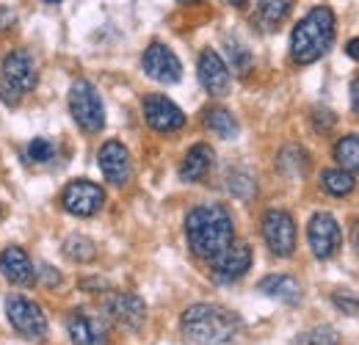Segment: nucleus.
<instances>
[{
	"instance_id": "nucleus-21",
	"label": "nucleus",
	"mask_w": 359,
	"mask_h": 345,
	"mask_svg": "<svg viewBox=\"0 0 359 345\" xmlns=\"http://www.w3.org/2000/svg\"><path fill=\"white\" fill-rule=\"evenodd\" d=\"M293 0H257V25L263 31H276L290 14Z\"/></svg>"
},
{
	"instance_id": "nucleus-22",
	"label": "nucleus",
	"mask_w": 359,
	"mask_h": 345,
	"mask_svg": "<svg viewBox=\"0 0 359 345\" xmlns=\"http://www.w3.org/2000/svg\"><path fill=\"white\" fill-rule=\"evenodd\" d=\"M205 128L210 130L213 135H219V138H235L238 135V130H241V125H238V119L226 111V108H219V105H213V108H208L205 111Z\"/></svg>"
},
{
	"instance_id": "nucleus-16",
	"label": "nucleus",
	"mask_w": 359,
	"mask_h": 345,
	"mask_svg": "<svg viewBox=\"0 0 359 345\" xmlns=\"http://www.w3.org/2000/svg\"><path fill=\"white\" fill-rule=\"evenodd\" d=\"M67 332H69L72 345H108L105 323L89 315L86 309H72L67 315Z\"/></svg>"
},
{
	"instance_id": "nucleus-18",
	"label": "nucleus",
	"mask_w": 359,
	"mask_h": 345,
	"mask_svg": "<svg viewBox=\"0 0 359 345\" xmlns=\"http://www.w3.org/2000/svg\"><path fill=\"white\" fill-rule=\"evenodd\" d=\"M213 149L208 147V144H194L188 152H185V158H182V163H180V180L182 182H199V180H205L208 172L213 169Z\"/></svg>"
},
{
	"instance_id": "nucleus-27",
	"label": "nucleus",
	"mask_w": 359,
	"mask_h": 345,
	"mask_svg": "<svg viewBox=\"0 0 359 345\" xmlns=\"http://www.w3.org/2000/svg\"><path fill=\"white\" fill-rule=\"evenodd\" d=\"M296 345H340V334L332 326H315L310 332H302Z\"/></svg>"
},
{
	"instance_id": "nucleus-4",
	"label": "nucleus",
	"mask_w": 359,
	"mask_h": 345,
	"mask_svg": "<svg viewBox=\"0 0 359 345\" xmlns=\"http://www.w3.org/2000/svg\"><path fill=\"white\" fill-rule=\"evenodd\" d=\"M69 114L78 122V128L86 133H100L105 128V105L102 97L89 81H75L69 88Z\"/></svg>"
},
{
	"instance_id": "nucleus-9",
	"label": "nucleus",
	"mask_w": 359,
	"mask_h": 345,
	"mask_svg": "<svg viewBox=\"0 0 359 345\" xmlns=\"http://www.w3.org/2000/svg\"><path fill=\"white\" fill-rule=\"evenodd\" d=\"M102 202H105V191L97 182H89V180H75L61 194V208L69 216L78 218H89L94 213H100Z\"/></svg>"
},
{
	"instance_id": "nucleus-14",
	"label": "nucleus",
	"mask_w": 359,
	"mask_h": 345,
	"mask_svg": "<svg viewBox=\"0 0 359 345\" xmlns=\"http://www.w3.org/2000/svg\"><path fill=\"white\" fill-rule=\"evenodd\" d=\"M196 72H199L202 88H205L210 97H226V94H229V88H232V75H229V69H226L224 58H222L216 50H210V47L202 50Z\"/></svg>"
},
{
	"instance_id": "nucleus-5",
	"label": "nucleus",
	"mask_w": 359,
	"mask_h": 345,
	"mask_svg": "<svg viewBox=\"0 0 359 345\" xmlns=\"http://www.w3.org/2000/svg\"><path fill=\"white\" fill-rule=\"evenodd\" d=\"M6 318L17 329V334L28 340H45L47 334V318L42 306L25 296H8L6 299Z\"/></svg>"
},
{
	"instance_id": "nucleus-39",
	"label": "nucleus",
	"mask_w": 359,
	"mask_h": 345,
	"mask_svg": "<svg viewBox=\"0 0 359 345\" xmlns=\"http://www.w3.org/2000/svg\"><path fill=\"white\" fill-rule=\"evenodd\" d=\"M180 3H196V0H180Z\"/></svg>"
},
{
	"instance_id": "nucleus-24",
	"label": "nucleus",
	"mask_w": 359,
	"mask_h": 345,
	"mask_svg": "<svg viewBox=\"0 0 359 345\" xmlns=\"http://www.w3.org/2000/svg\"><path fill=\"white\" fill-rule=\"evenodd\" d=\"M334 161L340 163V169L351 174H359V133L343 135L334 144Z\"/></svg>"
},
{
	"instance_id": "nucleus-13",
	"label": "nucleus",
	"mask_w": 359,
	"mask_h": 345,
	"mask_svg": "<svg viewBox=\"0 0 359 345\" xmlns=\"http://www.w3.org/2000/svg\"><path fill=\"white\" fill-rule=\"evenodd\" d=\"M105 315L122 329H141L147 320V304L135 293H111L105 299Z\"/></svg>"
},
{
	"instance_id": "nucleus-30",
	"label": "nucleus",
	"mask_w": 359,
	"mask_h": 345,
	"mask_svg": "<svg viewBox=\"0 0 359 345\" xmlns=\"http://www.w3.org/2000/svg\"><path fill=\"white\" fill-rule=\"evenodd\" d=\"M332 304H334L340 312L359 318V299L357 296H351V293H334V296H332Z\"/></svg>"
},
{
	"instance_id": "nucleus-1",
	"label": "nucleus",
	"mask_w": 359,
	"mask_h": 345,
	"mask_svg": "<svg viewBox=\"0 0 359 345\" xmlns=\"http://www.w3.org/2000/svg\"><path fill=\"white\" fill-rule=\"evenodd\" d=\"M232 235H235L232 216L219 202L199 205L185 216V238L196 257L213 259L232 243Z\"/></svg>"
},
{
	"instance_id": "nucleus-6",
	"label": "nucleus",
	"mask_w": 359,
	"mask_h": 345,
	"mask_svg": "<svg viewBox=\"0 0 359 345\" xmlns=\"http://www.w3.org/2000/svg\"><path fill=\"white\" fill-rule=\"evenodd\" d=\"M36 78V61L28 50H11L0 64V86L11 88L20 97L34 91Z\"/></svg>"
},
{
	"instance_id": "nucleus-12",
	"label": "nucleus",
	"mask_w": 359,
	"mask_h": 345,
	"mask_svg": "<svg viewBox=\"0 0 359 345\" xmlns=\"http://www.w3.org/2000/svg\"><path fill=\"white\" fill-rule=\"evenodd\" d=\"M210 262V273L216 282L229 285L238 282L241 276H246V271L252 268V249L246 243H229L224 252H219Z\"/></svg>"
},
{
	"instance_id": "nucleus-34",
	"label": "nucleus",
	"mask_w": 359,
	"mask_h": 345,
	"mask_svg": "<svg viewBox=\"0 0 359 345\" xmlns=\"http://www.w3.org/2000/svg\"><path fill=\"white\" fill-rule=\"evenodd\" d=\"M11 22H14V14H11L8 8H0V31H3V28H8Z\"/></svg>"
},
{
	"instance_id": "nucleus-11",
	"label": "nucleus",
	"mask_w": 359,
	"mask_h": 345,
	"mask_svg": "<svg viewBox=\"0 0 359 345\" xmlns=\"http://www.w3.org/2000/svg\"><path fill=\"white\" fill-rule=\"evenodd\" d=\"M141 111H144V119L147 125L158 133H177L185 125V114L182 108L175 105L169 97L163 94H147L144 102H141Z\"/></svg>"
},
{
	"instance_id": "nucleus-35",
	"label": "nucleus",
	"mask_w": 359,
	"mask_h": 345,
	"mask_svg": "<svg viewBox=\"0 0 359 345\" xmlns=\"http://www.w3.org/2000/svg\"><path fill=\"white\" fill-rule=\"evenodd\" d=\"M346 53H348V58H354V61H359V36H357V39H351V42H348V47H346Z\"/></svg>"
},
{
	"instance_id": "nucleus-8",
	"label": "nucleus",
	"mask_w": 359,
	"mask_h": 345,
	"mask_svg": "<svg viewBox=\"0 0 359 345\" xmlns=\"http://www.w3.org/2000/svg\"><path fill=\"white\" fill-rule=\"evenodd\" d=\"M141 69L147 72V78L163 83V86H172L182 78V64L175 55L172 47H166L163 42H152L144 55H141Z\"/></svg>"
},
{
	"instance_id": "nucleus-37",
	"label": "nucleus",
	"mask_w": 359,
	"mask_h": 345,
	"mask_svg": "<svg viewBox=\"0 0 359 345\" xmlns=\"http://www.w3.org/2000/svg\"><path fill=\"white\" fill-rule=\"evenodd\" d=\"M229 3H232L235 8H243V6H246V0H229Z\"/></svg>"
},
{
	"instance_id": "nucleus-26",
	"label": "nucleus",
	"mask_w": 359,
	"mask_h": 345,
	"mask_svg": "<svg viewBox=\"0 0 359 345\" xmlns=\"http://www.w3.org/2000/svg\"><path fill=\"white\" fill-rule=\"evenodd\" d=\"M226 191H229L232 196H238L241 202H246V199H252V196L257 194V182H255V177L249 172L232 169V172L226 174Z\"/></svg>"
},
{
	"instance_id": "nucleus-10",
	"label": "nucleus",
	"mask_w": 359,
	"mask_h": 345,
	"mask_svg": "<svg viewBox=\"0 0 359 345\" xmlns=\"http://www.w3.org/2000/svg\"><path fill=\"white\" fill-rule=\"evenodd\" d=\"M307 241H310V249H313L315 257L332 259L340 252V243H343L340 224L329 213H315L307 224Z\"/></svg>"
},
{
	"instance_id": "nucleus-17",
	"label": "nucleus",
	"mask_w": 359,
	"mask_h": 345,
	"mask_svg": "<svg viewBox=\"0 0 359 345\" xmlns=\"http://www.w3.org/2000/svg\"><path fill=\"white\" fill-rule=\"evenodd\" d=\"M0 273L11 285H31L36 279L34 262H31V257L20 246H8V249L0 252Z\"/></svg>"
},
{
	"instance_id": "nucleus-33",
	"label": "nucleus",
	"mask_w": 359,
	"mask_h": 345,
	"mask_svg": "<svg viewBox=\"0 0 359 345\" xmlns=\"http://www.w3.org/2000/svg\"><path fill=\"white\" fill-rule=\"evenodd\" d=\"M39 271H42V273H45L47 285H58V282H61V273H58V271H53V268H50V265H42V268H39Z\"/></svg>"
},
{
	"instance_id": "nucleus-29",
	"label": "nucleus",
	"mask_w": 359,
	"mask_h": 345,
	"mask_svg": "<svg viewBox=\"0 0 359 345\" xmlns=\"http://www.w3.org/2000/svg\"><path fill=\"white\" fill-rule=\"evenodd\" d=\"M28 158H31L34 163H47V161L53 158V144H50L47 138H34V141L28 144Z\"/></svg>"
},
{
	"instance_id": "nucleus-19",
	"label": "nucleus",
	"mask_w": 359,
	"mask_h": 345,
	"mask_svg": "<svg viewBox=\"0 0 359 345\" xmlns=\"http://www.w3.org/2000/svg\"><path fill=\"white\" fill-rule=\"evenodd\" d=\"M257 290L269 299H276V302L285 304H299L302 302V285L299 279L287 276V273H271V276H263L257 282Z\"/></svg>"
},
{
	"instance_id": "nucleus-7",
	"label": "nucleus",
	"mask_w": 359,
	"mask_h": 345,
	"mask_svg": "<svg viewBox=\"0 0 359 345\" xmlns=\"http://www.w3.org/2000/svg\"><path fill=\"white\" fill-rule=\"evenodd\" d=\"M263 241L276 257H290L296 252V224L285 210H266L263 216Z\"/></svg>"
},
{
	"instance_id": "nucleus-38",
	"label": "nucleus",
	"mask_w": 359,
	"mask_h": 345,
	"mask_svg": "<svg viewBox=\"0 0 359 345\" xmlns=\"http://www.w3.org/2000/svg\"><path fill=\"white\" fill-rule=\"evenodd\" d=\"M42 3H50V6H55V3H61V0H42Z\"/></svg>"
},
{
	"instance_id": "nucleus-28",
	"label": "nucleus",
	"mask_w": 359,
	"mask_h": 345,
	"mask_svg": "<svg viewBox=\"0 0 359 345\" xmlns=\"http://www.w3.org/2000/svg\"><path fill=\"white\" fill-rule=\"evenodd\" d=\"M226 53H229V64H232V69L238 72V75H249V69H252V53L243 47L241 42H235V39H229L226 42Z\"/></svg>"
},
{
	"instance_id": "nucleus-2",
	"label": "nucleus",
	"mask_w": 359,
	"mask_h": 345,
	"mask_svg": "<svg viewBox=\"0 0 359 345\" xmlns=\"http://www.w3.org/2000/svg\"><path fill=\"white\" fill-rule=\"evenodd\" d=\"M182 334L196 345H226L243 329L241 318L219 304H191L182 312Z\"/></svg>"
},
{
	"instance_id": "nucleus-36",
	"label": "nucleus",
	"mask_w": 359,
	"mask_h": 345,
	"mask_svg": "<svg viewBox=\"0 0 359 345\" xmlns=\"http://www.w3.org/2000/svg\"><path fill=\"white\" fill-rule=\"evenodd\" d=\"M351 246L359 252V218L354 221V226H351Z\"/></svg>"
},
{
	"instance_id": "nucleus-25",
	"label": "nucleus",
	"mask_w": 359,
	"mask_h": 345,
	"mask_svg": "<svg viewBox=\"0 0 359 345\" xmlns=\"http://www.w3.org/2000/svg\"><path fill=\"white\" fill-rule=\"evenodd\" d=\"M61 249H64V255L72 262H91V259L97 257V246L86 235H69Z\"/></svg>"
},
{
	"instance_id": "nucleus-23",
	"label": "nucleus",
	"mask_w": 359,
	"mask_h": 345,
	"mask_svg": "<svg viewBox=\"0 0 359 345\" xmlns=\"http://www.w3.org/2000/svg\"><path fill=\"white\" fill-rule=\"evenodd\" d=\"M320 188L329 196H348V194H354L357 180L346 169H326V172H320Z\"/></svg>"
},
{
	"instance_id": "nucleus-32",
	"label": "nucleus",
	"mask_w": 359,
	"mask_h": 345,
	"mask_svg": "<svg viewBox=\"0 0 359 345\" xmlns=\"http://www.w3.org/2000/svg\"><path fill=\"white\" fill-rule=\"evenodd\" d=\"M351 111L359 116V78L351 81Z\"/></svg>"
},
{
	"instance_id": "nucleus-31",
	"label": "nucleus",
	"mask_w": 359,
	"mask_h": 345,
	"mask_svg": "<svg viewBox=\"0 0 359 345\" xmlns=\"http://www.w3.org/2000/svg\"><path fill=\"white\" fill-rule=\"evenodd\" d=\"M313 122H315V128L320 130V133H326V130L334 128V122H337V119H334V114H332V111L318 108V111L313 114Z\"/></svg>"
},
{
	"instance_id": "nucleus-15",
	"label": "nucleus",
	"mask_w": 359,
	"mask_h": 345,
	"mask_svg": "<svg viewBox=\"0 0 359 345\" xmlns=\"http://www.w3.org/2000/svg\"><path fill=\"white\" fill-rule=\"evenodd\" d=\"M97 166L102 177L111 182V185H125L133 174V163H130V152L125 144L119 141H105L97 152Z\"/></svg>"
},
{
	"instance_id": "nucleus-3",
	"label": "nucleus",
	"mask_w": 359,
	"mask_h": 345,
	"mask_svg": "<svg viewBox=\"0 0 359 345\" xmlns=\"http://www.w3.org/2000/svg\"><path fill=\"white\" fill-rule=\"evenodd\" d=\"M334 34H337V22H334V11L329 6H315L310 8L299 25L293 28L290 36V55L299 67H307L320 61L329 47L334 44Z\"/></svg>"
},
{
	"instance_id": "nucleus-20",
	"label": "nucleus",
	"mask_w": 359,
	"mask_h": 345,
	"mask_svg": "<svg viewBox=\"0 0 359 345\" xmlns=\"http://www.w3.org/2000/svg\"><path fill=\"white\" fill-rule=\"evenodd\" d=\"M276 169H279L282 177H287V180H299L302 174L310 169V155H307V149L299 147V144L282 147L279 155H276Z\"/></svg>"
}]
</instances>
